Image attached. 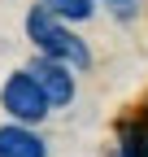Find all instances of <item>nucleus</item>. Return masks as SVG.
<instances>
[{
	"instance_id": "obj_3",
	"label": "nucleus",
	"mask_w": 148,
	"mask_h": 157,
	"mask_svg": "<svg viewBox=\"0 0 148 157\" xmlns=\"http://www.w3.org/2000/svg\"><path fill=\"white\" fill-rule=\"evenodd\" d=\"M26 74L39 83V92L48 96V105H70L74 101V70L70 66L52 61V57H35Z\"/></svg>"
},
{
	"instance_id": "obj_2",
	"label": "nucleus",
	"mask_w": 148,
	"mask_h": 157,
	"mask_svg": "<svg viewBox=\"0 0 148 157\" xmlns=\"http://www.w3.org/2000/svg\"><path fill=\"white\" fill-rule=\"evenodd\" d=\"M0 105H5V113L13 118L17 127H35V122H44L48 118V96L39 92V83L26 74V70H13L5 78V87H0Z\"/></svg>"
},
{
	"instance_id": "obj_1",
	"label": "nucleus",
	"mask_w": 148,
	"mask_h": 157,
	"mask_svg": "<svg viewBox=\"0 0 148 157\" xmlns=\"http://www.w3.org/2000/svg\"><path fill=\"white\" fill-rule=\"evenodd\" d=\"M26 35H31V44L39 48V57H52V61H61V66H70V70H87V66H91V48H87L48 5H35V9L26 13Z\"/></svg>"
},
{
	"instance_id": "obj_5",
	"label": "nucleus",
	"mask_w": 148,
	"mask_h": 157,
	"mask_svg": "<svg viewBox=\"0 0 148 157\" xmlns=\"http://www.w3.org/2000/svg\"><path fill=\"white\" fill-rule=\"evenodd\" d=\"M44 5L57 13L65 26H70V22H87V17L96 13V0H44Z\"/></svg>"
},
{
	"instance_id": "obj_6",
	"label": "nucleus",
	"mask_w": 148,
	"mask_h": 157,
	"mask_svg": "<svg viewBox=\"0 0 148 157\" xmlns=\"http://www.w3.org/2000/svg\"><path fill=\"white\" fill-rule=\"evenodd\" d=\"M122 157H148V122H126L122 127Z\"/></svg>"
},
{
	"instance_id": "obj_7",
	"label": "nucleus",
	"mask_w": 148,
	"mask_h": 157,
	"mask_svg": "<svg viewBox=\"0 0 148 157\" xmlns=\"http://www.w3.org/2000/svg\"><path fill=\"white\" fill-rule=\"evenodd\" d=\"M100 5H109V9H113L118 17H131V13H135V5H139V0H100Z\"/></svg>"
},
{
	"instance_id": "obj_8",
	"label": "nucleus",
	"mask_w": 148,
	"mask_h": 157,
	"mask_svg": "<svg viewBox=\"0 0 148 157\" xmlns=\"http://www.w3.org/2000/svg\"><path fill=\"white\" fill-rule=\"evenodd\" d=\"M144 122H148V113H144Z\"/></svg>"
},
{
	"instance_id": "obj_4",
	"label": "nucleus",
	"mask_w": 148,
	"mask_h": 157,
	"mask_svg": "<svg viewBox=\"0 0 148 157\" xmlns=\"http://www.w3.org/2000/svg\"><path fill=\"white\" fill-rule=\"evenodd\" d=\"M44 153H48L44 140L31 127H17V122L0 127V157H44Z\"/></svg>"
}]
</instances>
